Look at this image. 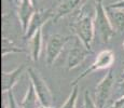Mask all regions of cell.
Segmentation results:
<instances>
[{
    "label": "cell",
    "instance_id": "obj_5",
    "mask_svg": "<svg viewBox=\"0 0 124 108\" xmlns=\"http://www.w3.org/2000/svg\"><path fill=\"white\" fill-rule=\"evenodd\" d=\"M113 62H114V53L112 50H109V49L102 50V51H101L97 54L94 62L73 81L72 85H77L78 82H79L81 79L85 78V77L91 75L92 73H95V71H97V70H101V69H106V68L111 67Z\"/></svg>",
    "mask_w": 124,
    "mask_h": 108
},
{
    "label": "cell",
    "instance_id": "obj_10",
    "mask_svg": "<svg viewBox=\"0 0 124 108\" xmlns=\"http://www.w3.org/2000/svg\"><path fill=\"white\" fill-rule=\"evenodd\" d=\"M25 69V64L20 65L12 71H2L1 74V90L3 93H8L16 84L20 76Z\"/></svg>",
    "mask_w": 124,
    "mask_h": 108
},
{
    "label": "cell",
    "instance_id": "obj_20",
    "mask_svg": "<svg viewBox=\"0 0 124 108\" xmlns=\"http://www.w3.org/2000/svg\"><path fill=\"white\" fill-rule=\"evenodd\" d=\"M109 7H111V8H116V9H122V10H124V0H120V1L116 2V3L110 4Z\"/></svg>",
    "mask_w": 124,
    "mask_h": 108
},
{
    "label": "cell",
    "instance_id": "obj_12",
    "mask_svg": "<svg viewBox=\"0 0 124 108\" xmlns=\"http://www.w3.org/2000/svg\"><path fill=\"white\" fill-rule=\"evenodd\" d=\"M84 1L85 0H63L55 12L54 21L56 22L58 18H62V17H64V16L68 15V14L72 13V12L77 8H79Z\"/></svg>",
    "mask_w": 124,
    "mask_h": 108
},
{
    "label": "cell",
    "instance_id": "obj_3",
    "mask_svg": "<svg viewBox=\"0 0 124 108\" xmlns=\"http://www.w3.org/2000/svg\"><path fill=\"white\" fill-rule=\"evenodd\" d=\"M114 82H116V76L112 68H109L106 76L101 79V81L96 86L95 92V104L98 108H106L108 106L109 98L112 93Z\"/></svg>",
    "mask_w": 124,
    "mask_h": 108
},
{
    "label": "cell",
    "instance_id": "obj_18",
    "mask_svg": "<svg viewBox=\"0 0 124 108\" xmlns=\"http://www.w3.org/2000/svg\"><path fill=\"white\" fill-rule=\"evenodd\" d=\"M83 106L84 108H98L95 104V102L92 100V97L90 96L89 92H85L84 93V100H83Z\"/></svg>",
    "mask_w": 124,
    "mask_h": 108
},
{
    "label": "cell",
    "instance_id": "obj_14",
    "mask_svg": "<svg viewBox=\"0 0 124 108\" xmlns=\"http://www.w3.org/2000/svg\"><path fill=\"white\" fill-rule=\"evenodd\" d=\"M40 105L41 104H40V100L35 91V88L32 83L30 82L28 85L27 92H26L25 96L21 103V106H22V108H39Z\"/></svg>",
    "mask_w": 124,
    "mask_h": 108
},
{
    "label": "cell",
    "instance_id": "obj_11",
    "mask_svg": "<svg viewBox=\"0 0 124 108\" xmlns=\"http://www.w3.org/2000/svg\"><path fill=\"white\" fill-rule=\"evenodd\" d=\"M106 11L114 32H118L121 33H124V10L111 8V7L108 6L106 7Z\"/></svg>",
    "mask_w": 124,
    "mask_h": 108
},
{
    "label": "cell",
    "instance_id": "obj_25",
    "mask_svg": "<svg viewBox=\"0 0 124 108\" xmlns=\"http://www.w3.org/2000/svg\"><path fill=\"white\" fill-rule=\"evenodd\" d=\"M122 47H123V49H124V42H123V44H122Z\"/></svg>",
    "mask_w": 124,
    "mask_h": 108
},
{
    "label": "cell",
    "instance_id": "obj_24",
    "mask_svg": "<svg viewBox=\"0 0 124 108\" xmlns=\"http://www.w3.org/2000/svg\"><path fill=\"white\" fill-rule=\"evenodd\" d=\"M123 65H124V62H123ZM121 78H124V69H123V71H122V76H121Z\"/></svg>",
    "mask_w": 124,
    "mask_h": 108
},
{
    "label": "cell",
    "instance_id": "obj_16",
    "mask_svg": "<svg viewBox=\"0 0 124 108\" xmlns=\"http://www.w3.org/2000/svg\"><path fill=\"white\" fill-rule=\"evenodd\" d=\"M78 94H79V86L73 85L72 91L69 94V96L67 98V100L65 102V104L59 108H76V104H77V100H78Z\"/></svg>",
    "mask_w": 124,
    "mask_h": 108
},
{
    "label": "cell",
    "instance_id": "obj_19",
    "mask_svg": "<svg viewBox=\"0 0 124 108\" xmlns=\"http://www.w3.org/2000/svg\"><path fill=\"white\" fill-rule=\"evenodd\" d=\"M106 108H124V97L122 96L118 98V100H116L113 103L108 105Z\"/></svg>",
    "mask_w": 124,
    "mask_h": 108
},
{
    "label": "cell",
    "instance_id": "obj_15",
    "mask_svg": "<svg viewBox=\"0 0 124 108\" xmlns=\"http://www.w3.org/2000/svg\"><path fill=\"white\" fill-rule=\"evenodd\" d=\"M1 52H2V56H6V55L9 53H22V52H25V51H24L23 49H20V48L16 47L10 38L3 36V38H2Z\"/></svg>",
    "mask_w": 124,
    "mask_h": 108
},
{
    "label": "cell",
    "instance_id": "obj_28",
    "mask_svg": "<svg viewBox=\"0 0 124 108\" xmlns=\"http://www.w3.org/2000/svg\"><path fill=\"white\" fill-rule=\"evenodd\" d=\"M91 1H93V0H91Z\"/></svg>",
    "mask_w": 124,
    "mask_h": 108
},
{
    "label": "cell",
    "instance_id": "obj_17",
    "mask_svg": "<svg viewBox=\"0 0 124 108\" xmlns=\"http://www.w3.org/2000/svg\"><path fill=\"white\" fill-rule=\"evenodd\" d=\"M4 95H6L7 103H8V108H22L21 104H18V103L16 102L12 91H9L8 93H4Z\"/></svg>",
    "mask_w": 124,
    "mask_h": 108
},
{
    "label": "cell",
    "instance_id": "obj_13",
    "mask_svg": "<svg viewBox=\"0 0 124 108\" xmlns=\"http://www.w3.org/2000/svg\"><path fill=\"white\" fill-rule=\"evenodd\" d=\"M42 51V28H40L30 39V55L34 62H38Z\"/></svg>",
    "mask_w": 124,
    "mask_h": 108
},
{
    "label": "cell",
    "instance_id": "obj_6",
    "mask_svg": "<svg viewBox=\"0 0 124 108\" xmlns=\"http://www.w3.org/2000/svg\"><path fill=\"white\" fill-rule=\"evenodd\" d=\"M70 40L71 36H64L61 33H55L50 38L46 43V51H45V59L49 66H51L56 61L57 57L64 50L65 45Z\"/></svg>",
    "mask_w": 124,
    "mask_h": 108
},
{
    "label": "cell",
    "instance_id": "obj_22",
    "mask_svg": "<svg viewBox=\"0 0 124 108\" xmlns=\"http://www.w3.org/2000/svg\"><path fill=\"white\" fill-rule=\"evenodd\" d=\"M6 96V95H4ZM2 108H8V103H7V98H4L3 103H2Z\"/></svg>",
    "mask_w": 124,
    "mask_h": 108
},
{
    "label": "cell",
    "instance_id": "obj_9",
    "mask_svg": "<svg viewBox=\"0 0 124 108\" xmlns=\"http://www.w3.org/2000/svg\"><path fill=\"white\" fill-rule=\"evenodd\" d=\"M35 14V4L32 0H21L18 8V20L22 25V30L25 33L28 29L29 23Z\"/></svg>",
    "mask_w": 124,
    "mask_h": 108
},
{
    "label": "cell",
    "instance_id": "obj_23",
    "mask_svg": "<svg viewBox=\"0 0 124 108\" xmlns=\"http://www.w3.org/2000/svg\"><path fill=\"white\" fill-rule=\"evenodd\" d=\"M39 108H59V107H45V106H42V105H40Z\"/></svg>",
    "mask_w": 124,
    "mask_h": 108
},
{
    "label": "cell",
    "instance_id": "obj_4",
    "mask_svg": "<svg viewBox=\"0 0 124 108\" xmlns=\"http://www.w3.org/2000/svg\"><path fill=\"white\" fill-rule=\"evenodd\" d=\"M28 75L30 78V82L34 85L35 91L40 100V104L45 107H53V95L45 80L32 67L28 68Z\"/></svg>",
    "mask_w": 124,
    "mask_h": 108
},
{
    "label": "cell",
    "instance_id": "obj_8",
    "mask_svg": "<svg viewBox=\"0 0 124 108\" xmlns=\"http://www.w3.org/2000/svg\"><path fill=\"white\" fill-rule=\"evenodd\" d=\"M52 16L51 10H41V11H36L34 16H32L31 21L29 23L27 32L24 33V38L26 40H30L32 36L35 35L40 28H42V25L49 20Z\"/></svg>",
    "mask_w": 124,
    "mask_h": 108
},
{
    "label": "cell",
    "instance_id": "obj_27",
    "mask_svg": "<svg viewBox=\"0 0 124 108\" xmlns=\"http://www.w3.org/2000/svg\"><path fill=\"white\" fill-rule=\"evenodd\" d=\"M14 1H16V2H18V1H17V0H14Z\"/></svg>",
    "mask_w": 124,
    "mask_h": 108
},
{
    "label": "cell",
    "instance_id": "obj_2",
    "mask_svg": "<svg viewBox=\"0 0 124 108\" xmlns=\"http://www.w3.org/2000/svg\"><path fill=\"white\" fill-rule=\"evenodd\" d=\"M95 17H94V27H95V37L98 38L101 43H109L114 35V29L111 25V22L108 17L106 8H104L101 1H98L95 8Z\"/></svg>",
    "mask_w": 124,
    "mask_h": 108
},
{
    "label": "cell",
    "instance_id": "obj_26",
    "mask_svg": "<svg viewBox=\"0 0 124 108\" xmlns=\"http://www.w3.org/2000/svg\"><path fill=\"white\" fill-rule=\"evenodd\" d=\"M80 108H84V106H81V107H80Z\"/></svg>",
    "mask_w": 124,
    "mask_h": 108
},
{
    "label": "cell",
    "instance_id": "obj_7",
    "mask_svg": "<svg viewBox=\"0 0 124 108\" xmlns=\"http://www.w3.org/2000/svg\"><path fill=\"white\" fill-rule=\"evenodd\" d=\"M90 52L91 51L83 44L82 41L77 36L73 37L72 47H71L70 51L68 52V56H67V65H68L69 70L79 66L85 59V57L87 56V54Z\"/></svg>",
    "mask_w": 124,
    "mask_h": 108
},
{
    "label": "cell",
    "instance_id": "obj_1",
    "mask_svg": "<svg viewBox=\"0 0 124 108\" xmlns=\"http://www.w3.org/2000/svg\"><path fill=\"white\" fill-rule=\"evenodd\" d=\"M95 11L96 10L87 9L86 7L83 8L73 24V30L76 33V36L90 51H92V44L95 38Z\"/></svg>",
    "mask_w": 124,
    "mask_h": 108
},
{
    "label": "cell",
    "instance_id": "obj_21",
    "mask_svg": "<svg viewBox=\"0 0 124 108\" xmlns=\"http://www.w3.org/2000/svg\"><path fill=\"white\" fill-rule=\"evenodd\" d=\"M119 91H120L121 93V97H124V78L122 79V81H121L120 83H119Z\"/></svg>",
    "mask_w": 124,
    "mask_h": 108
}]
</instances>
